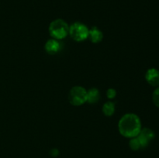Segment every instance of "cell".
<instances>
[{
  "label": "cell",
  "mask_w": 159,
  "mask_h": 158,
  "mask_svg": "<svg viewBox=\"0 0 159 158\" xmlns=\"http://www.w3.org/2000/svg\"><path fill=\"white\" fill-rule=\"evenodd\" d=\"M61 43H59L58 40H54V39H50L46 42L44 45V49L48 54L51 55L56 54L61 50Z\"/></svg>",
  "instance_id": "8992f818"
},
{
  "label": "cell",
  "mask_w": 159,
  "mask_h": 158,
  "mask_svg": "<svg viewBox=\"0 0 159 158\" xmlns=\"http://www.w3.org/2000/svg\"><path fill=\"white\" fill-rule=\"evenodd\" d=\"M68 100L72 105L79 106L87 101V91L82 86H74L70 90Z\"/></svg>",
  "instance_id": "3957f363"
},
{
  "label": "cell",
  "mask_w": 159,
  "mask_h": 158,
  "mask_svg": "<svg viewBox=\"0 0 159 158\" xmlns=\"http://www.w3.org/2000/svg\"><path fill=\"white\" fill-rule=\"evenodd\" d=\"M116 91L114 88H109L107 91V96L109 99H113L116 97Z\"/></svg>",
  "instance_id": "4fadbf2b"
},
{
  "label": "cell",
  "mask_w": 159,
  "mask_h": 158,
  "mask_svg": "<svg viewBox=\"0 0 159 158\" xmlns=\"http://www.w3.org/2000/svg\"><path fill=\"white\" fill-rule=\"evenodd\" d=\"M90 41L93 43H98L101 42L103 39V34L102 31L96 26H93L89 30V37Z\"/></svg>",
  "instance_id": "ba28073f"
},
{
  "label": "cell",
  "mask_w": 159,
  "mask_h": 158,
  "mask_svg": "<svg viewBox=\"0 0 159 158\" xmlns=\"http://www.w3.org/2000/svg\"><path fill=\"white\" fill-rule=\"evenodd\" d=\"M48 31L52 39L57 40H62L69 33V26L65 20L57 19L50 23Z\"/></svg>",
  "instance_id": "7a4b0ae2"
},
{
  "label": "cell",
  "mask_w": 159,
  "mask_h": 158,
  "mask_svg": "<svg viewBox=\"0 0 159 158\" xmlns=\"http://www.w3.org/2000/svg\"><path fill=\"white\" fill-rule=\"evenodd\" d=\"M115 112V104L113 102H107L102 105V112L106 116H112Z\"/></svg>",
  "instance_id": "30bf717a"
},
{
  "label": "cell",
  "mask_w": 159,
  "mask_h": 158,
  "mask_svg": "<svg viewBox=\"0 0 159 158\" xmlns=\"http://www.w3.org/2000/svg\"><path fill=\"white\" fill-rule=\"evenodd\" d=\"M89 30L86 26L82 23L76 22L69 26V35L77 42H82L89 37Z\"/></svg>",
  "instance_id": "277c9868"
},
{
  "label": "cell",
  "mask_w": 159,
  "mask_h": 158,
  "mask_svg": "<svg viewBox=\"0 0 159 158\" xmlns=\"http://www.w3.org/2000/svg\"><path fill=\"white\" fill-rule=\"evenodd\" d=\"M154 136H155V133L152 129L148 128H144L141 130L139 134L137 136V138L141 144V148H144L148 145L149 142L153 139Z\"/></svg>",
  "instance_id": "5b68a950"
},
{
  "label": "cell",
  "mask_w": 159,
  "mask_h": 158,
  "mask_svg": "<svg viewBox=\"0 0 159 158\" xmlns=\"http://www.w3.org/2000/svg\"><path fill=\"white\" fill-rule=\"evenodd\" d=\"M100 98V93L99 91L96 88H90L89 91H87V101L90 104H95L99 100Z\"/></svg>",
  "instance_id": "9c48e42d"
},
{
  "label": "cell",
  "mask_w": 159,
  "mask_h": 158,
  "mask_svg": "<svg viewBox=\"0 0 159 158\" xmlns=\"http://www.w3.org/2000/svg\"><path fill=\"white\" fill-rule=\"evenodd\" d=\"M129 146H130V149L133 150H138L141 147V144H140L139 141H138V138L134 137L130 139V143H129Z\"/></svg>",
  "instance_id": "8fae6325"
},
{
  "label": "cell",
  "mask_w": 159,
  "mask_h": 158,
  "mask_svg": "<svg viewBox=\"0 0 159 158\" xmlns=\"http://www.w3.org/2000/svg\"><path fill=\"white\" fill-rule=\"evenodd\" d=\"M50 153H51V155L52 156H57L59 154V151L57 149H52L51 150V152H50Z\"/></svg>",
  "instance_id": "5bb4252c"
},
{
  "label": "cell",
  "mask_w": 159,
  "mask_h": 158,
  "mask_svg": "<svg viewBox=\"0 0 159 158\" xmlns=\"http://www.w3.org/2000/svg\"><path fill=\"white\" fill-rule=\"evenodd\" d=\"M153 102L156 106L159 107V88L155 89L153 93Z\"/></svg>",
  "instance_id": "7c38bea8"
},
{
  "label": "cell",
  "mask_w": 159,
  "mask_h": 158,
  "mask_svg": "<svg viewBox=\"0 0 159 158\" xmlns=\"http://www.w3.org/2000/svg\"><path fill=\"white\" fill-rule=\"evenodd\" d=\"M118 129L120 133L124 137H136L141 130V120L137 115L127 113L120 119L118 122Z\"/></svg>",
  "instance_id": "6da1fadb"
},
{
  "label": "cell",
  "mask_w": 159,
  "mask_h": 158,
  "mask_svg": "<svg viewBox=\"0 0 159 158\" xmlns=\"http://www.w3.org/2000/svg\"><path fill=\"white\" fill-rule=\"evenodd\" d=\"M146 81L152 86L159 85V71L155 68L149 69L145 74Z\"/></svg>",
  "instance_id": "52a82bcc"
}]
</instances>
